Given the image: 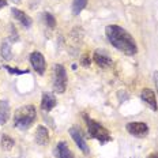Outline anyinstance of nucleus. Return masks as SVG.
<instances>
[{
	"label": "nucleus",
	"mask_w": 158,
	"mask_h": 158,
	"mask_svg": "<svg viewBox=\"0 0 158 158\" xmlns=\"http://www.w3.org/2000/svg\"><path fill=\"white\" fill-rule=\"evenodd\" d=\"M56 154H57L59 158H74V153L71 151V149L68 147V144L64 140L57 143V146H56Z\"/></svg>",
	"instance_id": "f8f14e48"
},
{
	"label": "nucleus",
	"mask_w": 158,
	"mask_h": 158,
	"mask_svg": "<svg viewBox=\"0 0 158 158\" xmlns=\"http://www.w3.org/2000/svg\"><path fill=\"white\" fill-rule=\"evenodd\" d=\"M87 121V128H89V134H90L91 138H94V139H97L98 142L101 143H106V142H110L112 140V136L109 134V131L106 130L104 126H101L98 121L93 120V118H89L87 116H85Z\"/></svg>",
	"instance_id": "7ed1b4c3"
},
{
	"label": "nucleus",
	"mask_w": 158,
	"mask_h": 158,
	"mask_svg": "<svg viewBox=\"0 0 158 158\" xmlns=\"http://www.w3.org/2000/svg\"><path fill=\"white\" fill-rule=\"evenodd\" d=\"M6 4H7V2H6V0H0V10H2L3 7H6Z\"/></svg>",
	"instance_id": "5701e85b"
},
{
	"label": "nucleus",
	"mask_w": 158,
	"mask_h": 158,
	"mask_svg": "<svg viewBox=\"0 0 158 158\" xmlns=\"http://www.w3.org/2000/svg\"><path fill=\"white\" fill-rule=\"evenodd\" d=\"M11 12H12V15H14V18L18 19L25 27H30L31 26V23H33L31 18L29 15H26L23 11H21V10H18V8H12Z\"/></svg>",
	"instance_id": "ddd939ff"
},
{
	"label": "nucleus",
	"mask_w": 158,
	"mask_h": 158,
	"mask_svg": "<svg viewBox=\"0 0 158 158\" xmlns=\"http://www.w3.org/2000/svg\"><path fill=\"white\" fill-rule=\"evenodd\" d=\"M30 64L34 68V71L40 75H44L45 68H47V63H45V57L40 52H33L30 55Z\"/></svg>",
	"instance_id": "423d86ee"
},
{
	"label": "nucleus",
	"mask_w": 158,
	"mask_h": 158,
	"mask_svg": "<svg viewBox=\"0 0 158 158\" xmlns=\"http://www.w3.org/2000/svg\"><path fill=\"white\" fill-rule=\"evenodd\" d=\"M154 83H156V87H157V91H158V71L154 72Z\"/></svg>",
	"instance_id": "4be33fe9"
},
{
	"label": "nucleus",
	"mask_w": 158,
	"mask_h": 158,
	"mask_svg": "<svg viewBox=\"0 0 158 158\" xmlns=\"http://www.w3.org/2000/svg\"><path fill=\"white\" fill-rule=\"evenodd\" d=\"M10 30H11V40L12 41H18V33H16V29L14 27V26H11Z\"/></svg>",
	"instance_id": "aec40b11"
},
{
	"label": "nucleus",
	"mask_w": 158,
	"mask_h": 158,
	"mask_svg": "<svg viewBox=\"0 0 158 158\" xmlns=\"http://www.w3.org/2000/svg\"><path fill=\"white\" fill-rule=\"evenodd\" d=\"M56 104H57L56 102V98H55V95L52 93H44L42 94V100H41L42 110H45V112L52 110L56 106Z\"/></svg>",
	"instance_id": "9b49d317"
},
{
	"label": "nucleus",
	"mask_w": 158,
	"mask_h": 158,
	"mask_svg": "<svg viewBox=\"0 0 158 158\" xmlns=\"http://www.w3.org/2000/svg\"><path fill=\"white\" fill-rule=\"evenodd\" d=\"M87 0H74L72 2V14L79 15L82 12V10L86 7Z\"/></svg>",
	"instance_id": "dca6fc26"
},
{
	"label": "nucleus",
	"mask_w": 158,
	"mask_h": 158,
	"mask_svg": "<svg viewBox=\"0 0 158 158\" xmlns=\"http://www.w3.org/2000/svg\"><path fill=\"white\" fill-rule=\"evenodd\" d=\"M35 117H37V110H35V106L33 105H25V106H21L15 110L14 114V126L19 130L25 131L27 128L31 127V124L35 121Z\"/></svg>",
	"instance_id": "f03ea898"
},
{
	"label": "nucleus",
	"mask_w": 158,
	"mask_h": 158,
	"mask_svg": "<svg viewBox=\"0 0 158 158\" xmlns=\"http://www.w3.org/2000/svg\"><path fill=\"white\" fill-rule=\"evenodd\" d=\"M2 57L4 60H11L12 53H11V47L8 42H3L2 44Z\"/></svg>",
	"instance_id": "f3484780"
},
{
	"label": "nucleus",
	"mask_w": 158,
	"mask_h": 158,
	"mask_svg": "<svg viewBox=\"0 0 158 158\" xmlns=\"http://www.w3.org/2000/svg\"><path fill=\"white\" fill-rule=\"evenodd\" d=\"M126 128L132 136L136 138H144L149 134V126L143 121H131V123L127 124Z\"/></svg>",
	"instance_id": "39448f33"
},
{
	"label": "nucleus",
	"mask_w": 158,
	"mask_h": 158,
	"mask_svg": "<svg viewBox=\"0 0 158 158\" xmlns=\"http://www.w3.org/2000/svg\"><path fill=\"white\" fill-rule=\"evenodd\" d=\"M4 68L7 70L8 72H11V74H16V75H22V74H27L29 71H19V70H15V68H11L8 67V65H4Z\"/></svg>",
	"instance_id": "6ab92c4d"
},
{
	"label": "nucleus",
	"mask_w": 158,
	"mask_h": 158,
	"mask_svg": "<svg viewBox=\"0 0 158 158\" xmlns=\"http://www.w3.org/2000/svg\"><path fill=\"white\" fill-rule=\"evenodd\" d=\"M68 132H70L71 138L75 140V143H77V146L79 147V149L83 151V153H89V147H87V144H86V140H85L82 131L79 130L78 127H71Z\"/></svg>",
	"instance_id": "0eeeda50"
},
{
	"label": "nucleus",
	"mask_w": 158,
	"mask_h": 158,
	"mask_svg": "<svg viewBox=\"0 0 158 158\" xmlns=\"http://www.w3.org/2000/svg\"><path fill=\"white\" fill-rule=\"evenodd\" d=\"M67 87V74L61 64L55 65V78H53V89L56 93H64Z\"/></svg>",
	"instance_id": "20e7f679"
},
{
	"label": "nucleus",
	"mask_w": 158,
	"mask_h": 158,
	"mask_svg": "<svg viewBox=\"0 0 158 158\" xmlns=\"http://www.w3.org/2000/svg\"><path fill=\"white\" fill-rule=\"evenodd\" d=\"M82 64H83L85 67H87V65L90 64V61L87 60V56H83V59H82Z\"/></svg>",
	"instance_id": "412c9836"
},
{
	"label": "nucleus",
	"mask_w": 158,
	"mask_h": 158,
	"mask_svg": "<svg viewBox=\"0 0 158 158\" xmlns=\"http://www.w3.org/2000/svg\"><path fill=\"white\" fill-rule=\"evenodd\" d=\"M147 158H158V154H157V153H151Z\"/></svg>",
	"instance_id": "b1692460"
},
{
	"label": "nucleus",
	"mask_w": 158,
	"mask_h": 158,
	"mask_svg": "<svg viewBox=\"0 0 158 158\" xmlns=\"http://www.w3.org/2000/svg\"><path fill=\"white\" fill-rule=\"evenodd\" d=\"M93 57H94V61L97 63V65H100L101 68H109L112 65V59L105 53L104 51H95Z\"/></svg>",
	"instance_id": "1a4fd4ad"
},
{
	"label": "nucleus",
	"mask_w": 158,
	"mask_h": 158,
	"mask_svg": "<svg viewBox=\"0 0 158 158\" xmlns=\"http://www.w3.org/2000/svg\"><path fill=\"white\" fill-rule=\"evenodd\" d=\"M140 98H142V101L150 108L151 110H154V112L158 110V105H157V100H156V93H154L151 89H143L142 94H140Z\"/></svg>",
	"instance_id": "6e6552de"
},
{
	"label": "nucleus",
	"mask_w": 158,
	"mask_h": 158,
	"mask_svg": "<svg viewBox=\"0 0 158 158\" xmlns=\"http://www.w3.org/2000/svg\"><path fill=\"white\" fill-rule=\"evenodd\" d=\"M0 144L4 150H11L15 146V140L11 136H8L7 134H3L2 138H0Z\"/></svg>",
	"instance_id": "2eb2a0df"
},
{
	"label": "nucleus",
	"mask_w": 158,
	"mask_h": 158,
	"mask_svg": "<svg viewBox=\"0 0 158 158\" xmlns=\"http://www.w3.org/2000/svg\"><path fill=\"white\" fill-rule=\"evenodd\" d=\"M10 117V105L6 100H0V124H6Z\"/></svg>",
	"instance_id": "4468645a"
},
{
	"label": "nucleus",
	"mask_w": 158,
	"mask_h": 158,
	"mask_svg": "<svg viewBox=\"0 0 158 158\" xmlns=\"http://www.w3.org/2000/svg\"><path fill=\"white\" fill-rule=\"evenodd\" d=\"M105 33H106V37L109 40V42L117 51L123 52V53H126L128 56H134L138 52L136 42H135L132 35L126 29L120 27L117 25H110V26H106Z\"/></svg>",
	"instance_id": "f257e3e1"
},
{
	"label": "nucleus",
	"mask_w": 158,
	"mask_h": 158,
	"mask_svg": "<svg viewBox=\"0 0 158 158\" xmlns=\"http://www.w3.org/2000/svg\"><path fill=\"white\" fill-rule=\"evenodd\" d=\"M44 19H45V23L48 25V27H55L56 26V19H55V16L51 14V12H45L44 14Z\"/></svg>",
	"instance_id": "a211bd4d"
},
{
	"label": "nucleus",
	"mask_w": 158,
	"mask_h": 158,
	"mask_svg": "<svg viewBox=\"0 0 158 158\" xmlns=\"http://www.w3.org/2000/svg\"><path fill=\"white\" fill-rule=\"evenodd\" d=\"M35 142L40 146H47L49 143V131L47 127L38 126L37 131H35Z\"/></svg>",
	"instance_id": "9d476101"
}]
</instances>
